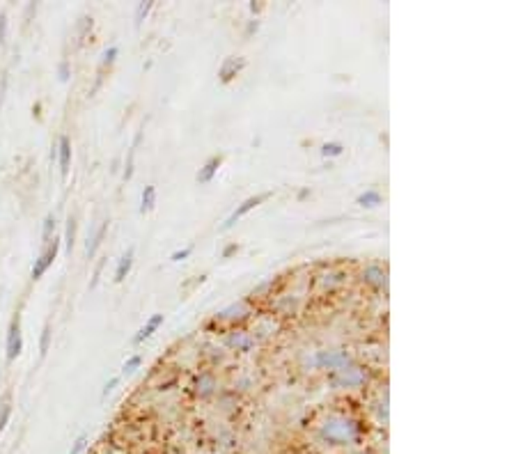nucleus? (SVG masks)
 I'll use <instances>...</instances> for the list:
<instances>
[{
	"instance_id": "423d86ee",
	"label": "nucleus",
	"mask_w": 516,
	"mask_h": 454,
	"mask_svg": "<svg viewBox=\"0 0 516 454\" xmlns=\"http://www.w3.org/2000/svg\"><path fill=\"white\" fill-rule=\"evenodd\" d=\"M365 381V372L361 370V367H344V370H338V374L331 379L333 386L338 388H356L361 386V383Z\"/></svg>"
},
{
	"instance_id": "a878e982",
	"label": "nucleus",
	"mask_w": 516,
	"mask_h": 454,
	"mask_svg": "<svg viewBox=\"0 0 516 454\" xmlns=\"http://www.w3.org/2000/svg\"><path fill=\"white\" fill-rule=\"evenodd\" d=\"M117 56H120V49H117V46H111V49H106L104 51V58H101V67H111Z\"/></svg>"
},
{
	"instance_id": "f03ea898",
	"label": "nucleus",
	"mask_w": 516,
	"mask_h": 454,
	"mask_svg": "<svg viewBox=\"0 0 516 454\" xmlns=\"http://www.w3.org/2000/svg\"><path fill=\"white\" fill-rule=\"evenodd\" d=\"M315 365L322 367V370H344L347 365H351V358L347 351H317L315 356Z\"/></svg>"
},
{
	"instance_id": "6e6552de",
	"label": "nucleus",
	"mask_w": 516,
	"mask_h": 454,
	"mask_svg": "<svg viewBox=\"0 0 516 454\" xmlns=\"http://www.w3.org/2000/svg\"><path fill=\"white\" fill-rule=\"evenodd\" d=\"M246 67L244 58H225V62L218 69V76H221V83H230L234 76H237L241 69Z\"/></svg>"
},
{
	"instance_id": "ddd939ff",
	"label": "nucleus",
	"mask_w": 516,
	"mask_h": 454,
	"mask_svg": "<svg viewBox=\"0 0 516 454\" xmlns=\"http://www.w3.org/2000/svg\"><path fill=\"white\" fill-rule=\"evenodd\" d=\"M356 202L361 207H365V209H374V207L381 205V193H377V191H365V193L358 195Z\"/></svg>"
},
{
	"instance_id": "2f4dec72",
	"label": "nucleus",
	"mask_w": 516,
	"mask_h": 454,
	"mask_svg": "<svg viewBox=\"0 0 516 454\" xmlns=\"http://www.w3.org/2000/svg\"><path fill=\"white\" fill-rule=\"evenodd\" d=\"M237 250H239V246H237V244L225 246V248H223V260H228V257H232L234 253H237Z\"/></svg>"
},
{
	"instance_id": "cd10ccee",
	"label": "nucleus",
	"mask_w": 516,
	"mask_h": 454,
	"mask_svg": "<svg viewBox=\"0 0 516 454\" xmlns=\"http://www.w3.org/2000/svg\"><path fill=\"white\" fill-rule=\"evenodd\" d=\"M193 253V246H189V248H184V250H175V253L170 255V260L172 262H182V260H186Z\"/></svg>"
},
{
	"instance_id": "39448f33",
	"label": "nucleus",
	"mask_w": 516,
	"mask_h": 454,
	"mask_svg": "<svg viewBox=\"0 0 516 454\" xmlns=\"http://www.w3.org/2000/svg\"><path fill=\"white\" fill-rule=\"evenodd\" d=\"M271 195H273V193H269V191H267V193L253 195V198L244 200V202H241V205H239L237 209L232 211V214H230V218H228V221L223 223V227H221V230L225 232V230H230V227H234V223H237V221H241V218H244L246 214H250V211H253L255 207H260L264 200H269V198H271Z\"/></svg>"
},
{
	"instance_id": "bb28decb",
	"label": "nucleus",
	"mask_w": 516,
	"mask_h": 454,
	"mask_svg": "<svg viewBox=\"0 0 516 454\" xmlns=\"http://www.w3.org/2000/svg\"><path fill=\"white\" fill-rule=\"evenodd\" d=\"M69 76H72V69H69V62L67 60H62L60 65H58V78L62 83H67L69 81Z\"/></svg>"
},
{
	"instance_id": "4be33fe9",
	"label": "nucleus",
	"mask_w": 516,
	"mask_h": 454,
	"mask_svg": "<svg viewBox=\"0 0 516 454\" xmlns=\"http://www.w3.org/2000/svg\"><path fill=\"white\" fill-rule=\"evenodd\" d=\"M140 365H143V356H131L127 363L122 365V374H124V377H129V374H134Z\"/></svg>"
},
{
	"instance_id": "4468645a",
	"label": "nucleus",
	"mask_w": 516,
	"mask_h": 454,
	"mask_svg": "<svg viewBox=\"0 0 516 454\" xmlns=\"http://www.w3.org/2000/svg\"><path fill=\"white\" fill-rule=\"evenodd\" d=\"M154 205H156V189H154V186H145L143 198H140V214H147V211H152Z\"/></svg>"
},
{
	"instance_id": "7c9ffc66",
	"label": "nucleus",
	"mask_w": 516,
	"mask_h": 454,
	"mask_svg": "<svg viewBox=\"0 0 516 454\" xmlns=\"http://www.w3.org/2000/svg\"><path fill=\"white\" fill-rule=\"evenodd\" d=\"M117 383H120V377H113V379L108 381L106 386H104V393H101V395H104V397H108V395H111L113 390H115V386H117Z\"/></svg>"
},
{
	"instance_id": "b1692460",
	"label": "nucleus",
	"mask_w": 516,
	"mask_h": 454,
	"mask_svg": "<svg viewBox=\"0 0 516 454\" xmlns=\"http://www.w3.org/2000/svg\"><path fill=\"white\" fill-rule=\"evenodd\" d=\"M322 154L324 156H342L344 154V145H340V143H324L322 145Z\"/></svg>"
},
{
	"instance_id": "f3484780",
	"label": "nucleus",
	"mask_w": 516,
	"mask_h": 454,
	"mask_svg": "<svg viewBox=\"0 0 516 454\" xmlns=\"http://www.w3.org/2000/svg\"><path fill=\"white\" fill-rule=\"evenodd\" d=\"M74 244H76V218L69 216L67 218V232H65V246H67V253H72L74 250Z\"/></svg>"
},
{
	"instance_id": "f257e3e1",
	"label": "nucleus",
	"mask_w": 516,
	"mask_h": 454,
	"mask_svg": "<svg viewBox=\"0 0 516 454\" xmlns=\"http://www.w3.org/2000/svg\"><path fill=\"white\" fill-rule=\"evenodd\" d=\"M319 438L328 445H349L358 438V425L349 418L333 416L319 429Z\"/></svg>"
},
{
	"instance_id": "9b49d317",
	"label": "nucleus",
	"mask_w": 516,
	"mask_h": 454,
	"mask_svg": "<svg viewBox=\"0 0 516 454\" xmlns=\"http://www.w3.org/2000/svg\"><path fill=\"white\" fill-rule=\"evenodd\" d=\"M221 163H223V156H211V159L198 172V184H209L211 179L216 177V172H218V168H221Z\"/></svg>"
},
{
	"instance_id": "0eeeda50",
	"label": "nucleus",
	"mask_w": 516,
	"mask_h": 454,
	"mask_svg": "<svg viewBox=\"0 0 516 454\" xmlns=\"http://www.w3.org/2000/svg\"><path fill=\"white\" fill-rule=\"evenodd\" d=\"M56 161H58V166H60L62 177H67L69 175V166H72V140H69V136H60Z\"/></svg>"
},
{
	"instance_id": "9d476101",
	"label": "nucleus",
	"mask_w": 516,
	"mask_h": 454,
	"mask_svg": "<svg viewBox=\"0 0 516 454\" xmlns=\"http://www.w3.org/2000/svg\"><path fill=\"white\" fill-rule=\"evenodd\" d=\"M161 324H163V315H154V317L150 319V322H147V324L134 335V340H131V342H134V344H143L145 340H150L152 335H154L156 331H159V326H161Z\"/></svg>"
},
{
	"instance_id": "f704fd0d",
	"label": "nucleus",
	"mask_w": 516,
	"mask_h": 454,
	"mask_svg": "<svg viewBox=\"0 0 516 454\" xmlns=\"http://www.w3.org/2000/svg\"><path fill=\"white\" fill-rule=\"evenodd\" d=\"M262 3H250V12H253V14H260L262 12Z\"/></svg>"
},
{
	"instance_id": "2eb2a0df",
	"label": "nucleus",
	"mask_w": 516,
	"mask_h": 454,
	"mask_svg": "<svg viewBox=\"0 0 516 454\" xmlns=\"http://www.w3.org/2000/svg\"><path fill=\"white\" fill-rule=\"evenodd\" d=\"M195 386H198L200 397H209L214 393V377H211V374H202V377L195 381Z\"/></svg>"
},
{
	"instance_id": "c85d7f7f",
	"label": "nucleus",
	"mask_w": 516,
	"mask_h": 454,
	"mask_svg": "<svg viewBox=\"0 0 516 454\" xmlns=\"http://www.w3.org/2000/svg\"><path fill=\"white\" fill-rule=\"evenodd\" d=\"M7 39V14H0V44H5Z\"/></svg>"
},
{
	"instance_id": "c9c22d12",
	"label": "nucleus",
	"mask_w": 516,
	"mask_h": 454,
	"mask_svg": "<svg viewBox=\"0 0 516 454\" xmlns=\"http://www.w3.org/2000/svg\"><path fill=\"white\" fill-rule=\"evenodd\" d=\"M358 454H370V452H358Z\"/></svg>"
},
{
	"instance_id": "1a4fd4ad",
	"label": "nucleus",
	"mask_w": 516,
	"mask_h": 454,
	"mask_svg": "<svg viewBox=\"0 0 516 454\" xmlns=\"http://www.w3.org/2000/svg\"><path fill=\"white\" fill-rule=\"evenodd\" d=\"M134 257H136V250L129 248L127 253L120 257V262H117V269H115V283H124V278L131 273V266H134Z\"/></svg>"
},
{
	"instance_id": "dca6fc26",
	"label": "nucleus",
	"mask_w": 516,
	"mask_h": 454,
	"mask_svg": "<svg viewBox=\"0 0 516 454\" xmlns=\"http://www.w3.org/2000/svg\"><path fill=\"white\" fill-rule=\"evenodd\" d=\"M228 344H230V347L241 349V351H248L250 347H253V340H250L248 335H244V333H232L228 338Z\"/></svg>"
},
{
	"instance_id": "aec40b11",
	"label": "nucleus",
	"mask_w": 516,
	"mask_h": 454,
	"mask_svg": "<svg viewBox=\"0 0 516 454\" xmlns=\"http://www.w3.org/2000/svg\"><path fill=\"white\" fill-rule=\"evenodd\" d=\"M51 324H46L44 326V331H42V338H39V356H46L49 354V347H51Z\"/></svg>"
},
{
	"instance_id": "20e7f679",
	"label": "nucleus",
	"mask_w": 516,
	"mask_h": 454,
	"mask_svg": "<svg viewBox=\"0 0 516 454\" xmlns=\"http://www.w3.org/2000/svg\"><path fill=\"white\" fill-rule=\"evenodd\" d=\"M5 347H7V360H10V363L21 356V351H23V333H21V317L19 315L12 319L10 328H7Z\"/></svg>"
},
{
	"instance_id": "c756f323",
	"label": "nucleus",
	"mask_w": 516,
	"mask_h": 454,
	"mask_svg": "<svg viewBox=\"0 0 516 454\" xmlns=\"http://www.w3.org/2000/svg\"><path fill=\"white\" fill-rule=\"evenodd\" d=\"M85 441H88L85 436H78V438H76V443H74V448L69 450V454H81V452L85 450Z\"/></svg>"
},
{
	"instance_id": "412c9836",
	"label": "nucleus",
	"mask_w": 516,
	"mask_h": 454,
	"mask_svg": "<svg viewBox=\"0 0 516 454\" xmlns=\"http://www.w3.org/2000/svg\"><path fill=\"white\" fill-rule=\"evenodd\" d=\"M53 232H56V214H49L44 218V225H42V239L46 241V244H49Z\"/></svg>"
},
{
	"instance_id": "7ed1b4c3",
	"label": "nucleus",
	"mask_w": 516,
	"mask_h": 454,
	"mask_svg": "<svg viewBox=\"0 0 516 454\" xmlns=\"http://www.w3.org/2000/svg\"><path fill=\"white\" fill-rule=\"evenodd\" d=\"M58 253H60V239H53V244L46 246V248H44V253L35 260L33 271H30V278H33V280H39V278H42L44 273L51 269V264L56 262Z\"/></svg>"
},
{
	"instance_id": "5701e85b",
	"label": "nucleus",
	"mask_w": 516,
	"mask_h": 454,
	"mask_svg": "<svg viewBox=\"0 0 516 454\" xmlns=\"http://www.w3.org/2000/svg\"><path fill=\"white\" fill-rule=\"evenodd\" d=\"M365 278L370 280V283H374V285H383V283H386V276H383V271L377 269V266H370V269L365 271Z\"/></svg>"
},
{
	"instance_id": "6ab92c4d",
	"label": "nucleus",
	"mask_w": 516,
	"mask_h": 454,
	"mask_svg": "<svg viewBox=\"0 0 516 454\" xmlns=\"http://www.w3.org/2000/svg\"><path fill=\"white\" fill-rule=\"evenodd\" d=\"M140 136H143V133H138L136 140H134V145H131V150H129L127 168H124V179H131V175H134V159H136V147H138V143H140Z\"/></svg>"
},
{
	"instance_id": "473e14b6",
	"label": "nucleus",
	"mask_w": 516,
	"mask_h": 454,
	"mask_svg": "<svg viewBox=\"0 0 516 454\" xmlns=\"http://www.w3.org/2000/svg\"><path fill=\"white\" fill-rule=\"evenodd\" d=\"M101 269H104V262H99L97 271H95V278H92V283H90V289H95V287L99 285V276H101Z\"/></svg>"
},
{
	"instance_id": "72a5a7b5",
	"label": "nucleus",
	"mask_w": 516,
	"mask_h": 454,
	"mask_svg": "<svg viewBox=\"0 0 516 454\" xmlns=\"http://www.w3.org/2000/svg\"><path fill=\"white\" fill-rule=\"evenodd\" d=\"M257 28H260V21H257V19H255V21H250V23H248V30H246V35H253Z\"/></svg>"
},
{
	"instance_id": "f8f14e48",
	"label": "nucleus",
	"mask_w": 516,
	"mask_h": 454,
	"mask_svg": "<svg viewBox=\"0 0 516 454\" xmlns=\"http://www.w3.org/2000/svg\"><path fill=\"white\" fill-rule=\"evenodd\" d=\"M106 232H108V221H104L95 232H92V237L88 239V248H85V253H88V257H95L97 255V250H99V246H101V241H104V237H106Z\"/></svg>"
},
{
	"instance_id": "393cba45",
	"label": "nucleus",
	"mask_w": 516,
	"mask_h": 454,
	"mask_svg": "<svg viewBox=\"0 0 516 454\" xmlns=\"http://www.w3.org/2000/svg\"><path fill=\"white\" fill-rule=\"evenodd\" d=\"M152 7H154V3H138V7H136V26H140V23L145 21V17L150 14Z\"/></svg>"
},
{
	"instance_id": "a211bd4d",
	"label": "nucleus",
	"mask_w": 516,
	"mask_h": 454,
	"mask_svg": "<svg viewBox=\"0 0 516 454\" xmlns=\"http://www.w3.org/2000/svg\"><path fill=\"white\" fill-rule=\"evenodd\" d=\"M10 420H12V402L5 399V402L0 404V436H3L7 425H10Z\"/></svg>"
}]
</instances>
